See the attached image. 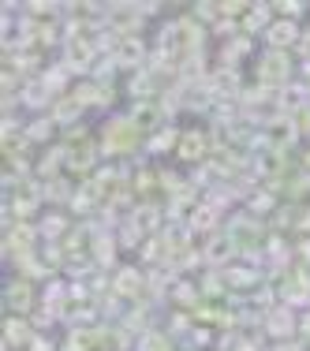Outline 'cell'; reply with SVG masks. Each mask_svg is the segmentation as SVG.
Segmentation results:
<instances>
[]
</instances>
